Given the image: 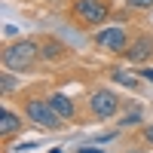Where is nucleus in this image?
Listing matches in <instances>:
<instances>
[{
  "label": "nucleus",
  "mask_w": 153,
  "mask_h": 153,
  "mask_svg": "<svg viewBox=\"0 0 153 153\" xmlns=\"http://www.w3.org/2000/svg\"><path fill=\"white\" fill-rule=\"evenodd\" d=\"M43 49L37 46L34 40H16L3 49V68L12 71V74H25L37 65V58H40Z\"/></svg>",
  "instance_id": "f257e3e1"
},
{
  "label": "nucleus",
  "mask_w": 153,
  "mask_h": 153,
  "mask_svg": "<svg viewBox=\"0 0 153 153\" xmlns=\"http://www.w3.org/2000/svg\"><path fill=\"white\" fill-rule=\"evenodd\" d=\"M25 117H28L34 126H40V129H49V132H58L65 120L55 113V107L49 104V98H31L28 104H25Z\"/></svg>",
  "instance_id": "f03ea898"
},
{
  "label": "nucleus",
  "mask_w": 153,
  "mask_h": 153,
  "mask_svg": "<svg viewBox=\"0 0 153 153\" xmlns=\"http://www.w3.org/2000/svg\"><path fill=\"white\" fill-rule=\"evenodd\" d=\"M110 16V6L104 3V0H76L74 3V19L86 25V28H95V25L107 22Z\"/></svg>",
  "instance_id": "7ed1b4c3"
},
{
  "label": "nucleus",
  "mask_w": 153,
  "mask_h": 153,
  "mask_svg": "<svg viewBox=\"0 0 153 153\" xmlns=\"http://www.w3.org/2000/svg\"><path fill=\"white\" fill-rule=\"evenodd\" d=\"M89 107L98 120H110L113 113L120 110V98L110 92V89H95L92 95H89Z\"/></svg>",
  "instance_id": "20e7f679"
},
{
  "label": "nucleus",
  "mask_w": 153,
  "mask_h": 153,
  "mask_svg": "<svg viewBox=\"0 0 153 153\" xmlns=\"http://www.w3.org/2000/svg\"><path fill=\"white\" fill-rule=\"evenodd\" d=\"M95 46L107 49V52H126V46H129V34L123 28H101L95 34Z\"/></svg>",
  "instance_id": "39448f33"
},
{
  "label": "nucleus",
  "mask_w": 153,
  "mask_h": 153,
  "mask_svg": "<svg viewBox=\"0 0 153 153\" xmlns=\"http://www.w3.org/2000/svg\"><path fill=\"white\" fill-rule=\"evenodd\" d=\"M129 61H135V65H144V61L153 55V40L147 34H141V37H135V40L126 46V52H123Z\"/></svg>",
  "instance_id": "423d86ee"
},
{
  "label": "nucleus",
  "mask_w": 153,
  "mask_h": 153,
  "mask_svg": "<svg viewBox=\"0 0 153 153\" xmlns=\"http://www.w3.org/2000/svg\"><path fill=\"white\" fill-rule=\"evenodd\" d=\"M49 104L55 107V113L61 120H74L76 117V107H74V98H68L65 92H52L49 95Z\"/></svg>",
  "instance_id": "0eeeda50"
},
{
  "label": "nucleus",
  "mask_w": 153,
  "mask_h": 153,
  "mask_svg": "<svg viewBox=\"0 0 153 153\" xmlns=\"http://www.w3.org/2000/svg\"><path fill=\"white\" fill-rule=\"evenodd\" d=\"M0 132H3V138H12L16 132H22V120H19L9 107L3 110V120H0Z\"/></svg>",
  "instance_id": "6e6552de"
},
{
  "label": "nucleus",
  "mask_w": 153,
  "mask_h": 153,
  "mask_svg": "<svg viewBox=\"0 0 153 153\" xmlns=\"http://www.w3.org/2000/svg\"><path fill=\"white\" fill-rule=\"evenodd\" d=\"M110 80L117 83V86H126V89H138L141 83H138V76H132L129 71H123V68H113L110 71Z\"/></svg>",
  "instance_id": "1a4fd4ad"
},
{
  "label": "nucleus",
  "mask_w": 153,
  "mask_h": 153,
  "mask_svg": "<svg viewBox=\"0 0 153 153\" xmlns=\"http://www.w3.org/2000/svg\"><path fill=\"white\" fill-rule=\"evenodd\" d=\"M0 89H3V95H9L12 89H16V76H12V71L3 74V80H0Z\"/></svg>",
  "instance_id": "9d476101"
},
{
  "label": "nucleus",
  "mask_w": 153,
  "mask_h": 153,
  "mask_svg": "<svg viewBox=\"0 0 153 153\" xmlns=\"http://www.w3.org/2000/svg\"><path fill=\"white\" fill-rule=\"evenodd\" d=\"M132 9H153V0H126Z\"/></svg>",
  "instance_id": "9b49d317"
},
{
  "label": "nucleus",
  "mask_w": 153,
  "mask_h": 153,
  "mask_svg": "<svg viewBox=\"0 0 153 153\" xmlns=\"http://www.w3.org/2000/svg\"><path fill=\"white\" fill-rule=\"evenodd\" d=\"M135 123H141V113H129V117L123 120V126H135Z\"/></svg>",
  "instance_id": "f8f14e48"
},
{
  "label": "nucleus",
  "mask_w": 153,
  "mask_h": 153,
  "mask_svg": "<svg viewBox=\"0 0 153 153\" xmlns=\"http://www.w3.org/2000/svg\"><path fill=\"white\" fill-rule=\"evenodd\" d=\"M144 141H147V144H153V123L144 129Z\"/></svg>",
  "instance_id": "ddd939ff"
},
{
  "label": "nucleus",
  "mask_w": 153,
  "mask_h": 153,
  "mask_svg": "<svg viewBox=\"0 0 153 153\" xmlns=\"http://www.w3.org/2000/svg\"><path fill=\"white\" fill-rule=\"evenodd\" d=\"M141 76H144V80H150V83H153V68H144V71H141Z\"/></svg>",
  "instance_id": "4468645a"
},
{
  "label": "nucleus",
  "mask_w": 153,
  "mask_h": 153,
  "mask_svg": "<svg viewBox=\"0 0 153 153\" xmlns=\"http://www.w3.org/2000/svg\"><path fill=\"white\" fill-rule=\"evenodd\" d=\"M80 153H101L98 147H80Z\"/></svg>",
  "instance_id": "2eb2a0df"
}]
</instances>
